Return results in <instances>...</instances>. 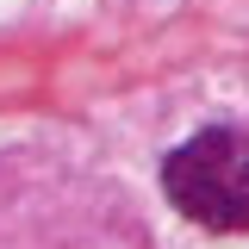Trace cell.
Returning a JSON list of instances; mask_svg holds the SVG:
<instances>
[{
    "label": "cell",
    "instance_id": "obj_1",
    "mask_svg": "<svg viewBox=\"0 0 249 249\" xmlns=\"http://www.w3.org/2000/svg\"><path fill=\"white\" fill-rule=\"evenodd\" d=\"M162 193L187 224H199L212 237H243L249 231V137L237 124L193 131L162 162Z\"/></svg>",
    "mask_w": 249,
    "mask_h": 249
}]
</instances>
